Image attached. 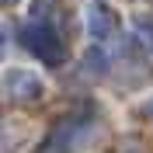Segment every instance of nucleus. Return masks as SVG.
<instances>
[{
    "label": "nucleus",
    "mask_w": 153,
    "mask_h": 153,
    "mask_svg": "<svg viewBox=\"0 0 153 153\" xmlns=\"http://www.w3.org/2000/svg\"><path fill=\"white\" fill-rule=\"evenodd\" d=\"M21 38H25V49L35 52V59H42L45 66H59V63L66 59V45H63V38L49 28L45 21L28 25V28L21 31Z\"/></svg>",
    "instance_id": "nucleus-1"
},
{
    "label": "nucleus",
    "mask_w": 153,
    "mask_h": 153,
    "mask_svg": "<svg viewBox=\"0 0 153 153\" xmlns=\"http://www.w3.org/2000/svg\"><path fill=\"white\" fill-rule=\"evenodd\" d=\"M87 28H91L94 38H108L115 28H118V18H115L105 4H94V7L87 10Z\"/></svg>",
    "instance_id": "nucleus-2"
},
{
    "label": "nucleus",
    "mask_w": 153,
    "mask_h": 153,
    "mask_svg": "<svg viewBox=\"0 0 153 153\" xmlns=\"http://www.w3.org/2000/svg\"><path fill=\"white\" fill-rule=\"evenodd\" d=\"M7 94L18 97V101H31V97L42 94V84L31 73H7Z\"/></svg>",
    "instance_id": "nucleus-3"
},
{
    "label": "nucleus",
    "mask_w": 153,
    "mask_h": 153,
    "mask_svg": "<svg viewBox=\"0 0 153 153\" xmlns=\"http://www.w3.org/2000/svg\"><path fill=\"white\" fill-rule=\"evenodd\" d=\"M136 31H139V42L153 52V21L150 18H139V21H136Z\"/></svg>",
    "instance_id": "nucleus-4"
},
{
    "label": "nucleus",
    "mask_w": 153,
    "mask_h": 153,
    "mask_svg": "<svg viewBox=\"0 0 153 153\" xmlns=\"http://www.w3.org/2000/svg\"><path fill=\"white\" fill-rule=\"evenodd\" d=\"M4 4H14V0H4Z\"/></svg>",
    "instance_id": "nucleus-5"
},
{
    "label": "nucleus",
    "mask_w": 153,
    "mask_h": 153,
    "mask_svg": "<svg viewBox=\"0 0 153 153\" xmlns=\"http://www.w3.org/2000/svg\"><path fill=\"white\" fill-rule=\"evenodd\" d=\"M150 111H153V108H150Z\"/></svg>",
    "instance_id": "nucleus-6"
}]
</instances>
